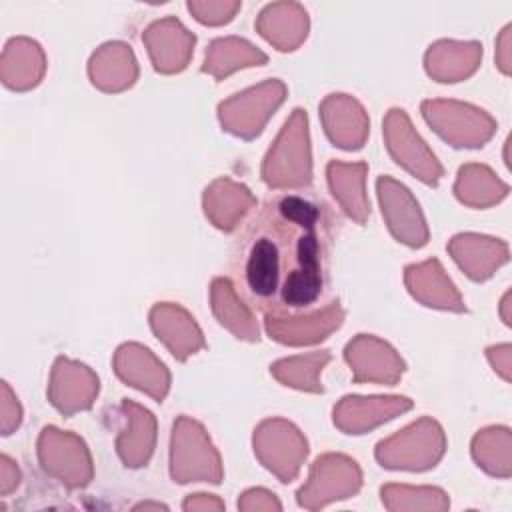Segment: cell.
<instances>
[{
	"label": "cell",
	"instance_id": "obj_1",
	"mask_svg": "<svg viewBox=\"0 0 512 512\" xmlns=\"http://www.w3.org/2000/svg\"><path fill=\"white\" fill-rule=\"evenodd\" d=\"M238 292L266 318L306 316L330 292V220L296 194L270 198L236 256Z\"/></svg>",
	"mask_w": 512,
	"mask_h": 512
},
{
	"label": "cell",
	"instance_id": "obj_2",
	"mask_svg": "<svg viewBox=\"0 0 512 512\" xmlns=\"http://www.w3.org/2000/svg\"><path fill=\"white\" fill-rule=\"evenodd\" d=\"M172 478L184 482H214L222 480L220 458L210 446L204 430L186 418L174 424L172 434Z\"/></svg>",
	"mask_w": 512,
	"mask_h": 512
},
{
	"label": "cell",
	"instance_id": "obj_3",
	"mask_svg": "<svg viewBox=\"0 0 512 512\" xmlns=\"http://www.w3.org/2000/svg\"><path fill=\"white\" fill-rule=\"evenodd\" d=\"M362 474L354 460L328 454L314 462L310 480L298 490V504L308 510H316L334 500H344L360 488Z\"/></svg>",
	"mask_w": 512,
	"mask_h": 512
},
{
	"label": "cell",
	"instance_id": "obj_4",
	"mask_svg": "<svg viewBox=\"0 0 512 512\" xmlns=\"http://www.w3.org/2000/svg\"><path fill=\"white\" fill-rule=\"evenodd\" d=\"M386 136H388V148L394 154L398 164L406 166L410 172L418 174L428 184L438 182L442 168L438 166L434 154H430L424 142L418 138V134H414L402 110H392L388 114Z\"/></svg>",
	"mask_w": 512,
	"mask_h": 512
},
{
	"label": "cell",
	"instance_id": "obj_5",
	"mask_svg": "<svg viewBox=\"0 0 512 512\" xmlns=\"http://www.w3.org/2000/svg\"><path fill=\"white\" fill-rule=\"evenodd\" d=\"M378 194L382 200V212L388 218L390 230L410 246H422L426 242V228L418 204L410 192L390 178L378 180Z\"/></svg>",
	"mask_w": 512,
	"mask_h": 512
},
{
	"label": "cell",
	"instance_id": "obj_6",
	"mask_svg": "<svg viewBox=\"0 0 512 512\" xmlns=\"http://www.w3.org/2000/svg\"><path fill=\"white\" fill-rule=\"evenodd\" d=\"M408 398H344V402L334 410V422L350 432L360 434L374 424L392 418L396 412L408 410Z\"/></svg>",
	"mask_w": 512,
	"mask_h": 512
},
{
	"label": "cell",
	"instance_id": "obj_7",
	"mask_svg": "<svg viewBox=\"0 0 512 512\" xmlns=\"http://www.w3.org/2000/svg\"><path fill=\"white\" fill-rule=\"evenodd\" d=\"M342 322V310L338 306H328L322 314L320 310L296 316V318H266V328L272 338L286 342V344H304L316 342L324 338L332 328Z\"/></svg>",
	"mask_w": 512,
	"mask_h": 512
},
{
	"label": "cell",
	"instance_id": "obj_8",
	"mask_svg": "<svg viewBox=\"0 0 512 512\" xmlns=\"http://www.w3.org/2000/svg\"><path fill=\"white\" fill-rule=\"evenodd\" d=\"M276 444L278 448H258L256 454L262 460V464L272 470L280 482H292L300 470V462L306 458L308 450H298V448H284L286 444L302 438L298 430L282 420L266 422L260 426Z\"/></svg>",
	"mask_w": 512,
	"mask_h": 512
},
{
	"label": "cell",
	"instance_id": "obj_9",
	"mask_svg": "<svg viewBox=\"0 0 512 512\" xmlns=\"http://www.w3.org/2000/svg\"><path fill=\"white\" fill-rule=\"evenodd\" d=\"M324 126L334 144L342 148H358L366 136V118L362 108L342 96H332L322 106Z\"/></svg>",
	"mask_w": 512,
	"mask_h": 512
},
{
	"label": "cell",
	"instance_id": "obj_10",
	"mask_svg": "<svg viewBox=\"0 0 512 512\" xmlns=\"http://www.w3.org/2000/svg\"><path fill=\"white\" fill-rule=\"evenodd\" d=\"M346 360L354 366V370L370 362V368H366L362 380H378L392 384L402 374V360H398L394 350L382 344L380 340L368 336H360L358 340L348 344Z\"/></svg>",
	"mask_w": 512,
	"mask_h": 512
},
{
	"label": "cell",
	"instance_id": "obj_11",
	"mask_svg": "<svg viewBox=\"0 0 512 512\" xmlns=\"http://www.w3.org/2000/svg\"><path fill=\"white\" fill-rule=\"evenodd\" d=\"M50 430H52V436H54L56 444L60 446V450H56L54 442L46 434H42V438H40L42 468L48 474H52L64 482V478H66L64 462H70L76 468V472L84 478V482L88 484V480L92 478V468H90V456H88L82 440H78L76 436H66V434L62 436L54 428H50Z\"/></svg>",
	"mask_w": 512,
	"mask_h": 512
},
{
	"label": "cell",
	"instance_id": "obj_12",
	"mask_svg": "<svg viewBox=\"0 0 512 512\" xmlns=\"http://www.w3.org/2000/svg\"><path fill=\"white\" fill-rule=\"evenodd\" d=\"M364 172H366L364 164L346 166V164L332 162L328 166V178H330L334 196L340 198L346 212L350 216H354L358 222H362L366 218V214L370 212L366 198H364V190H362Z\"/></svg>",
	"mask_w": 512,
	"mask_h": 512
},
{
	"label": "cell",
	"instance_id": "obj_13",
	"mask_svg": "<svg viewBox=\"0 0 512 512\" xmlns=\"http://www.w3.org/2000/svg\"><path fill=\"white\" fill-rule=\"evenodd\" d=\"M212 298H214V312L224 326H228L240 338L258 340V328L254 326L248 310L238 300L230 280H222V278L214 280Z\"/></svg>",
	"mask_w": 512,
	"mask_h": 512
},
{
	"label": "cell",
	"instance_id": "obj_14",
	"mask_svg": "<svg viewBox=\"0 0 512 512\" xmlns=\"http://www.w3.org/2000/svg\"><path fill=\"white\" fill-rule=\"evenodd\" d=\"M382 504L388 510H446L448 496L438 488H410L388 484L382 488Z\"/></svg>",
	"mask_w": 512,
	"mask_h": 512
},
{
	"label": "cell",
	"instance_id": "obj_15",
	"mask_svg": "<svg viewBox=\"0 0 512 512\" xmlns=\"http://www.w3.org/2000/svg\"><path fill=\"white\" fill-rule=\"evenodd\" d=\"M130 410V416L134 420V434L120 436L118 440V452L122 460L128 466H142L148 462L152 444H154V420L150 418V412L138 408V418L134 412V404H126Z\"/></svg>",
	"mask_w": 512,
	"mask_h": 512
},
{
	"label": "cell",
	"instance_id": "obj_16",
	"mask_svg": "<svg viewBox=\"0 0 512 512\" xmlns=\"http://www.w3.org/2000/svg\"><path fill=\"white\" fill-rule=\"evenodd\" d=\"M152 328L158 334V338H162L166 342V346L170 348L174 334H182L194 348L202 346V334L196 328L194 320L176 306H156L152 310Z\"/></svg>",
	"mask_w": 512,
	"mask_h": 512
},
{
	"label": "cell",
	"instance_id": "obj_17",
	"mask_svg": "<svg viewBox=\"0 0 512 512\" xmlns=\"http://www.w3.org/2000/svg\"><path fill=\"white\" fill-rule=\"evenodd\" d=\"M238 508L240 510H280L282 504L274 494L258 488V490L244 492L242 498L238 500Z\"/></svg>",
	"mask_w": 512,
	"mask_h": 512
},
{
	"label": "cell",
	"instance_id": "obj_18",
	"mask_svg": "<svg viewBox=\"0 0 512 512\" xmlns=\"http://www.w3.org/2000/svg\"><path fill=\"white\" fill-rule=\"evenodd\" d=\"M184 510H222L224 504L216 498V496H210V494H194L190 498L184 500L182 504Z\"/></svg>",
	"mask_w": 512,
	"mask_h": 512
},
{
	"label": "cell",
	"instance_id": "obj_19",
	"mask_svg": "<svg viewBox=\"0 0 512 512\" xmlns=\"http://www.w3.org/2000/svg\"><path fill=\"white\" fill-rule=\"evenodd\" d=\"M8 468H10V460L6 458V456H2V486H0V492L2 494H8L16 484H18V474H14V476H10L8 474Z\"/></svg>",
	"mask_w": 512,
	"mask_h": 512
},
{
	"label": "cell",
	"instance_id": "obj_20",
	"mask_svg": "<svg viewBox=\"0 0 512 512\" xmlns=\"http://www.w3.org/2000/svg\"><path fill=\"white\" fill-rule=\"evenodd\" d=\"M138 508H166V506H162V504H140V506H136V510Z\"/></svg>",
	"mask_w": 512,
	"mask_h": 512
}]
</instances>
